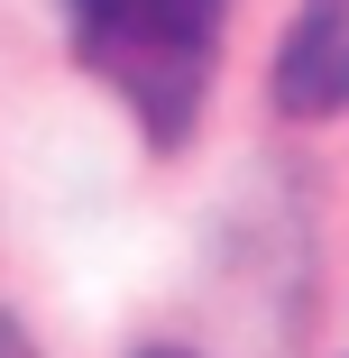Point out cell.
I'll list each match as a JSON object with an SVG mask.
<instances>
[{
    "label": "cell",
    "mask_w": 349,
    "mask_h": 358,
    "mask_svg": "<svg viewBox=\"0 0 349 358\" xmlns=\"http://www.w3.org/2000/svg\"><path fill=\"white\" fill-rule=\"evenodd\" d=\"M276 110L285 120H331L349 110V0H304L285 55H276Z\"/></svg>",
    "instance_id": "cell-2"
},
{
    "label": "cell",
    "mask_w": 349,
    "mask_h": 358,
    "mask_svg": "<svg viewBox=\"0 0 349 358\" xmlns=\"http://www.w3.org/2000/svg\"><path fill=\"white\" fill-rule=\"evenodd\" d=\"M138 358H184V349H138Z\"/></svg>",
    "instance_id": "cell-4"
},
{
    "label": "cell",
    "mask_w": 349,
    "mask_h": 358,
    "mask_svg": "<svg viewBox=\"0 0 349 358\" xmlns=\"http://www.w3.org/2000/svg\"><path fill=\"white\" fill-rule=\"evenodd\" d=\"M64 10H74L83 64L148 120L157 148H175L212 92L230 0H64Z\"/></svg>",
    "instance_id": "cell-1"
},
{
    "label": "cell",
    "mask_w": 349,
    "mask_h": 358,
    "mask_svg": "<svg viewBox=\"0 0 349 358\" xmlns=\"http://www.w3.org/2000/svg\"><path fill=\"white\" fill-rule=\"evenodd\" d=\"M0 358H28V340H19V331H10V322H0Z\"/></svg>",
    "instance_id": "cell-3"
}]
</instances>
